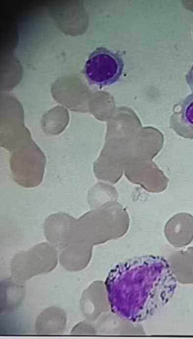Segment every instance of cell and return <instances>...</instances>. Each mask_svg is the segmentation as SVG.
I'll list each match as a JSON object with an SVG mask.
<instances>
[{
	"instance_id": "6da1fadb",
	"label": "cell",
	"mask_w": 193,
	"mask_h": 339,
	"mask_svg": "<svg viewBox=\"0 0 193 339\" xmlns=\"http://www.w3.org/2000/svg\"><path fill=\"white\" fill-rule=\"evenodd\" d=\"M176 282L161 257L147 255L120 263L106 281L111 310L133 323L144 321L169 301Z\"/></svg>"
},
{
	"instance_id": "7a4b0ae2",
	"label": "cell",
	"mask_w": 193,
	"mask_h": 339,
	"mask_svg": "<svg viewBox=\"0 0 193 339\" xmlns=\"http://www.w3.org/2000/svg\"><path fill=\"white\" fill-rule=\"evenodd\" d=\"M121 56L104 47H98L89 56L83 73L90 85H111L120 78L124 67Z\"/></svg>"
},
{
	"instance_id": "3957f363",
	"label": "cell",
	"mask_w": 193,
	"mask_h": 339,
	"mask_svg": "<svg viewBox=\"0 0 193 339\" xmlns=\"http://www.w3.org/2000/svg\"><path fill=\"white\" fill-rule=\"evenodd\" d=\"M169 127L178 136L193 140V93L187 96L174 107Z\"/></svg>"
},
{
	"instance_id": "277c9868",
	"label": "cell",
	"mask_w": 193,
	"mask_h": 339,
	"mask_svg": "<svg viewBox=\"0 0 193 339\" xmlns=\"http://www.w3.org/2000/svg\"><path fill=\"white\" fill-rule=\"evenodd\" d=\"M165 234L169 241L176 247L188 245L193 239V217L185 214L184 219L176 226H166Z\"/></svg>"
},
{
	"instance_id": "5b68a950",
	"label": "cell",
	"mask_w": 193,
	"mask_h": 339,
	"mask_svg": "<svg viewBox=\"0 0 193 339\" xmlns=\"http://www.w3.org/2000/svg\"><path fill=\"white\" fill-rule=\"evenodd\" d=\"M186 81L193 93V65L185 76Z\"/></svg>"
}]
</instances>
